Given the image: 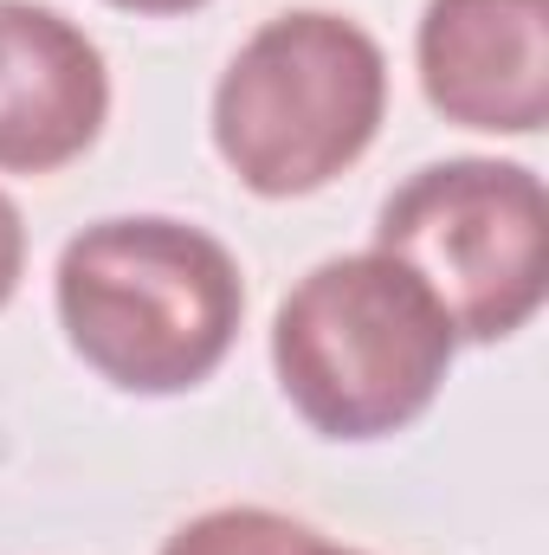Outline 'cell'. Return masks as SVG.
I'll use <instances>...</instances> for the list:
<instances>
[{"label":"cell","instance_id":"obj_1","mask_svg":"<svg viewBox=\"0 0 549 555\" xmlns=\"http://www.w3.org/2000/svg\"><path fill=\"white\" fill-rule=\"evenodd\" d=\"M246 317L233 253L162 214L98 220L59 253V323L85 369L124 395L201 388Z\"/></svg>","mask_w":549,"mask_h":555},{"label":"cell","instance_id":"obj_2","mask_svg":"<svg viewBox=\"0 0 549 555\" xmlns=\"http://www.w3.org/2000/svg\"><path fill=\"white\" fill-rule=\"evenodd\" d=\"M452 323L388 253H343L291 284L272 317V369L323 439H388L433 408L452 369Z\"/></svg>","mask_w":549,"mask_h":555},{"label":"cell","instance_id":"obj_3","mask_svg":"<svg viewBox=\"0 0 549 555\" xmlns=\"http://www.w3.org/2000/svg\"><path fill=\"white\" fill-rule=\"evenodd\" d=\"M388 111V59L343 13L266 20L214 85V149L240 188L297 201L369 155Z\"/></svg>","mask_w":549,"mask_h":555},{"label":"cell","instance_id":"obj_4","mask_svg":"<svg viewBox=\"0 0 549 555\" xmlns=\"http://www.w3.org/2000/svg\"><path fill=\"white\" fill-rule=\"evenodd\" d=\"M375 253L408 266L459 343L518 336L549 291V201L524 162L452 155L382 201Z\"/></svg>","mask_w":549,"mask_h":555},{"label":"cell","instance_id":"obj_5","mask_svg":"<svg viewBox=\"0 0 549 555\" xmlns=\"http://www.w3.org/2000/svg\"><path fill=\"white\" fill-rule=\"evenodd\" d=\"M420 91L459 130L537 137L549 117V0H426Z\"/></svg>","mask_w":549,"mask_h":555},{"label":"cell","instance_id":"obj_6","mask_svg":"<svg viewBox=\"0 0 549 555\" xmlns=\"http://www.w3.org/2000/svg\"><path fill=\"white\" fill-rule=\"evenodd\" d=\"M111 65L59 7L0 0V175H52L104 137Z\"/></svg>","mask_w":549,"mask_h":555},{"label":"cell","instance_id":"obj_7","mask_svg":"<svg viewBox=\"0 0 549 555\" xmlns=\"http://www.w3.org/2000/svg\"><path fill=\"white\" fill-rule=\"evenodd\" d=\"M162 555H356L323 543L310 524L266 511V504H227V511H207L194 524H181Z\"/></svg>","mask_w":549,"mask_h":555},{"label":"cell","instance_id":"obj_8","mask_svg":"<svg viewBox=\"0 0 549 555\" xmlns=\"http://www.w3.org/2000/svg\"><path fill=\"white\" fill-rule=\"evenodd\" d=\"M20 272H26V227H20V207L0 194V310L13 304Z\"/></svg>","mask_w":549,"mask_h":555},{"label":"cell","instance_id":"obj_9","mask_svg":"<svg viewBox=\"0 0 549 555\" xmlns=\"http://www.w3.org/2000/svg\"><path fill=\"white\" fill-rule=\"evenodd\" d=\"M111 7H124V13H149V20H168V13H194V7H207V0H111Z\"/></svg>","mask_w":549,"mask_h":555}]
</instances>
